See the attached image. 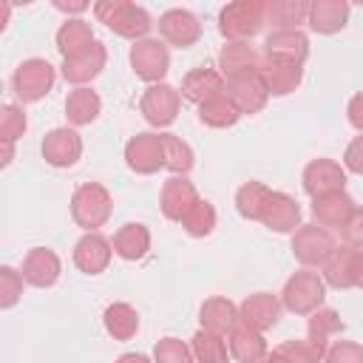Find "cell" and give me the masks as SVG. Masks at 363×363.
I'll return each mask as SVG.
<instances>
[{
    "instance_id": "cell-1",
    "label": "cell",
    "mask_w": 363,
    "mask_h": 363,
    "mask_svg": "<svg viewBox=\"0 0 363 363\" xmlns=\"http://www.w3.org/2000/svg\"><path fill=\"white\" fill-rule=\"evenodd\" d=\"M94 17L99 23H105L116 37H125L133 43L145 40L147 31L153 28L150 14L130 0H99V3H94Z\"/></svg>"
},
{
    "instance_id": "cell-2",
    "label": "cell",
    "mask_w": 363,
    "mask_h": 363,
    "mask_svg": "<svg viewBox=\"0 0 363 363\" xmlns=\"http://www.w3.org/2000/svg\"><path fill=\"white\" fill-rule=\"evenodd\" d=\"M267 26L264 0H235L218 11V31L227 43H250Z\"/></svg>"
},
{
    "instance_id": "cell-3",
    "label": "cell",
    "mask_w": 363,
    "mask_h": 363,
    "mask_svg": "<svg viewBox=\"0 0 363 363\" xmlns=\"http://www.w3.org/2000/svg\"><path fill=\"white\" fill-rule=\"evenodd\" d=\"M278 298H281V306L289 309L292 315H312L326 301V281L320 272L303 267L286 278Z\"/></svg>"
},
{
    "instance_id": "cell-4",
    "label": "cell",
    "mask_w": 363,
    "mask_h": 363,
    "mask_svg": "<svg viewBox=\"0 0 363 363\" xmlns=\"http://www.w3.org/2000/svg\"><path fill=\"white\" fill-rule=\"evenodd\" d=\"M113 213V199L105 184L99 182H85L74 190L71 196V218L77 227L85 233H96Z\"/></svg>"
},
{
    "instance_id": "cell-5",
    "label": "cell",
    "mask_w": 363,
    "mask_h": 363,
    "mask_svg": "<svg viewBox=\"0 0 363 363\" xmlns=\"http://www.w3.org/2000/svg\"><path fill=\"white\" fill-rule=\"evenodd\" d=\"M289 247H292V255L298 264H303L306 269H315L332 258V252L337 250V241H335L332 230H326L320 224H301L292 233Z\"/></svg>"
},
{
    "instance_id": "cell-6",
    "label": "cell",
    "mask_w": 363,
    "mask_h": 363,
    "mask_svg": "<svg viewBox=\"0 0 363 363\" xmlns=\"http://www.w3.org/2000/svg\"><path fill=\"white\" fill-rule=\"evenodd\" d=\"M54 82H57V71L43 57L23 60L11 77V88H14L20 102H40L45 94H51Z\"/></svg>"
},
{
    "instance_id": "cell-7",
    "label": "cell",
    "mask_w": 363,
    "mask_h": 363,
    "mask_svg": "<svg viewBox=\"0 0 363 363\" xmlns=\"http://www.w3.org/2000/svg\"><path fill=\"white\" fill-rule=\"evenodd\" d=\"M130 68L139 79L159 85L164 79V74L170 71V51L167 43L156 40V37H145L139 43L130 45Z\"/></svg>"
},
{
    "instance_id": "cell-8",
    "label": "cell",
    "mask_w": 363,
    "mask_h": 363,
    "mask_svg": "<svg viewBox=\"0 0 363 363\" xmlns=\"http://www.w3.org/2000/svg\"><path fill=\"white\" fill-rule=\"evenodd\" d=\"M139 111L145 116L147 125L153 128H167L176 122L179 111H182V94L179 88L159 82V85H147L142 99H139Z\"/></svg>"
},
{
    "instance_id": "cell-9",
    "label": "cell",
    "mask_w": 363,
    "mask_h": 363,
    "mask_svg": "<svg viewBox=\"0 0 363 363\" xmlns=\"http://www.w3.org/2000/svg\"><path fill=\"white\" fill-rule=\"evenodd\" d=\"M125 164L139 176H153L164 170V145L162 133L142 130L125 142Z\"/></svg>"
},
{
    "instance_id": "cell-10",
    "label": "cell",
    "mask_w": 363,
    "mask_h": 363,
    "mask_svg": "<svg viewBox=\"0 0 363 363\" xmlns=\"http://www.w3.org/2000/svg\"><path fill=\"white\" fill-rule=\"evenodd\" d=\"M159 34H162V43L167 45H176V48H190L199 43L201 37V23L193 11L187 9H167L162 17H159Z\"/></svg>"
},
{
    "instance_id": "cell-11",
    "label": "cell",
    "mask_w": 363,
    "mask_h": 363,
    "mask_svg": "<svg viewBox=\"0 0 363 363\" xmlns=\"http://www.w3.org/2000/svg\"><path fill=\"white\" fill-rule=\"evenodd\" d=\"M303 190L309 199L315 196H323V193H332V190H343L346 187V167L335 159H312L306 167H303Z\"/></svg>"
},
{
    "instance_id": "cell-12",
    "label": "cell",
    "mask_w": 363,
    "mask_h": 363,
    "mask_svg": "<svg viewBox=\"0 0 363 363\" xmlns=\"http://www.w3.org/2000/svg\"><path fill=\"white\" fill-rule=\"evenodd\" d=\"M224 94L233 99V105L241 111V116H252V113L264 111V105L269 99V94H267L258 71L255 74H241V77L224 79Z\"/></svg>"
},
{
    "instance_id": "cell-13",
    "label": "cell",
    "mask_w": 363,
    "mask_h": 363,
    "mask_svg": "<svg viewBox=\"0 0 363 363\" xmlns=\"http://www.w3.org/2000/svg\"><path fill=\"white\" fill-rule=\"evenodd\" d=\"M196 201H199V190H196V184L187 176H170L162 184L159 207H162V216L164 218L182 224V218L196 207Z\"/></svg>"
},
{
    "instance_id": "cell-14",
    "label": "cell",
    "mask_w": 363,
    "mask_h": 363,
    "mask_svg": "<svg viewBox=\"0 0 363 363\" xmlns=\"http://www.w3.org/2000/svg\"><path fill=\"white\" fill-rule=\"evenodd\" d=\"M264 57L267 60H281L292 65H303L309 57V37L301 28H284V31H269L264 40Z\"/></svg>"
},
{
    "instance_id": "cell-15",
    "label": "cell",
    "mask_w": 363,
    "mask_h": 363,
    "mask_svg": "<svg viewBox=\"0 0 363 363\" xmlns=\"http://www.w3.org/2000/svg\"><path fill=\"white\" fill-rule=\"evenodd\" d=\"M354 201L346 190H332V193H323V196H315L309 210H312V218L315 224L326 227V230H343L349 216L354 213Z\"/></svg>"
},
{
    "instance_id": "cell-16",
    "label": "cell",
    "mask_w": 363,
    "mask_h": 363,
    "mask_svg": "<svg viewBox=\"0 0 363 363\" xmlns=\"http://www.w3.org/2000/svg\"><path fill=\"white\" fill-rule=\"evenodd\" d=\"M113 258V244L102 233H85L74 244V267L85 275H99Z\"/></svg>"
},
{
    "instance_id": "cell-17",
    "label": "cell",
    "mask_w": 363,
    "mask_h": 363,
    "mask_svg": "<svg viewBox=\"0 0 363 363\" xmlns=\"http://www.w3.org/2000/svg\"><path fill=\"white\" fill-rule=\"evenodd\" d=\"M281 298L272 292H252L238 303V318L255 332H267L278 323L281 318Z\"/></svg>"
},
{
    "instance_id": "cell-18",
    "label": "cell",
    "mask_w": 363,
    "mask_h": 363,
    "mask_svg": "<svg viewBox=\"0 0 363 363\" xmlns=\"http://www.w3.org/2000/svg\"><path fill=\"white\" fill-rule=\"evenodd\" d=\"M105 62H108V48L96 40L85 54H79V57H74V60H62L60 74H62V79L71 82L74 88H85L88 82H94V79L102 74Z\"/></svg>"
},
{
    "instance_id": "cell-19",
    "label": "cell",
    "mask_w": 363,
    "mask_h": 363,
    "mask_svg": "<svg viewBox=\"0 0 363 363\" xmlns=\"http://www.w3.org/2000/svg\"><path fill=\"white\" fill-rule=\"evenodd\" d=\"M82 156V139L74 128H54L43 139V159L51 167H74Z\"/></svg>"
},
{
    "instance_id": "cell-20",
    "label": "cell",
    "mask_w": 363,
    "mask_h": 363,
    "mask_svg": "<svg viewBox=\"0 0 363 363\" xmlns=\"http://www.w3.org/2000/svg\"><path fill=\"white\" fill-rule=\"evenodd\" d=\"M23 278L28 286H37V289H48L60 281V272H62V264H60V255L48 247H34L26 252L23 258Z\"/></svg>"
},
{
    "instance_id": "cell-21",
    "label": "cell",
    "mask_w": 363,
    "mask_h": 363,
    "mask_svg": "<svg viewBox=\"0 0 363 363\" xmlns=\"http://www.w3.org/2000/svg\"><path fill=\"white\" fill-rule=\"evenodd\" d=\"M261 224L272 233H295L303 221H301V204L281 190H272L267 199V207L261 213Z\"/></svg>"
},
{
    "instance_id": "cell-22",
    "label": "cell",
    "mask_w": 363,
    "mask_h": 363,
    "mask_svg": "<svg viewBox=\"0 0 363 363\" xmlns=\"http://www.w3.org/2000/svg\"><path fill=\"white\" fill-rule=\"evenodd\" d=\"M258 77L267 88L269 96H289L292 91L301 88L303 82V65H292V62H281V60H261Z\"/></svg>"
},
{
    "instance_id": "cell-23",
    "label": "cell",
    "mask_w": 363,
    "mask_h": 363,
    "mask_svg": "<svg viewBox=\"0 0 363 363\" xmlns=\"http://www.w3.org/2000/svg\"><path fill=\"white\" fill-rule=\"evenodd\" d=\"M349 11H352V6L346 0H312L306 23L315 34H337L346 28Z\"/></svg>"
},
{
    "instance_id": "cell-24",
    "label": "cell",
    "mask_w": 363,
    "mask_h": 363,
    "mask_svg": "<svg viewBox=\"0 0 363 363\" xmlns=\"http://www.w3.org/2000/svg\"><path fill=\"white\" fill-rule=\"evenodd\" d=\"M238 320H241L238 318V306L224 295H213L199 306V323L207 332H216V335L227 337L238 326Z\"/></svg>"
},
{
    "instance_id": "cell-25",
    "label": "cell",
    "mask_w": 363,
    "mask_h": 363,
    "mask_svg": "<svg viewBox=\"0 0 363 363\" xmlns=\"http://www.w3.org/2000/svg\"><path fill=\"white\" fill-rule=\"evenodd\" d=\"M343 332V320L337 315V309L332 306H320L312 315H306V343L315 349V354L323 360L326 349H329V337Z\"/></svg>"
},
{
    "instance_id": "cell-26",
    "label": "cell",
    "mask_w": 363,
    "mask_h": 363,
    "mask_svg": "<svg viewBox=\"0 0 363 363\" xmlns=\"http://www.w3.org/2000/svg\"><path fill=\"white\" fill-rule=\"evenodd\" d=\"M261 54L250 43H224L218 51V74L224 79L241 77V74H255L261 68Z\"/></svg>"
},
{
    "instance_id": "cell-27",
    "label": "cell",
    "mask_w": 363,
    "mask_h": 363,
    "mask_svg": "<svg viewBox=\"0 0 363 363\" xmlns=\"http://www.w3.org/2000/svg\"><path fill=\"white\" fill-rule=\"evenodd\" d=\"M179 94L193 105H204L207 99L224 94V77L216 68H193L182 77Z\"/></svg>"
},
{
    "instance_id": "cell-28",
    "label": "cell",
    "mask_w": 363,
    "mask_h": 363,
    "mask_svg": "<svg viewBox=\"0 0 363 363\" xmlns=\"http://www.w3.org/2000/svg\"><path fill=\"white\" fill-rule=\"evenodd\" d=\"M227 349H230V357L238 360V363H261L269 354L267 340H264V332H255V329H250L241 320L227 335Z\"/></svg>"
},
{
    "instance_id": "cell-29",
    "label": "cell",
    "mask_w": 363,
    "mask_h": 363,
    "mask_svg": "<svg viewBox=\"0 0 363 363\" xmlns=\"http://www.w3.org/2000/svg\"><path fill=\"white\" fill-rule=\"evenodd\" d=\"M94 43H96V37L91 31V23H85L82 17H68L57 28V51L62 54V60H74V57L85 54Z\"/></svg>"
},
{
    "instance_id": "cell-30",
    "label": "cell",
    "mask_w": 363,
    "mask_h": 363,
    "mask_svg": "<svg viewBox=\"0 0 363 363\" xmlns=\"http://www.w3.org/2000/svg\"><path fill=\"white\" fill-rule=\"evenodd\" d=\"M111 244H113V255H119L122 261H139L150 250V230L139 221H128L116 230Z\"/></svg>"
},
{
    "instance_id": "cell-31",
    "label": "cell",
    "mask_w": 363,
    "mask_h": 363,
    "mask_svg": "<svg viewBox=\"0 0 363 363\" xmlns=\"http://www.w3.org/2000/svg\"><path fill=\"white\" fill-rule=\"evenodd\" d=\"M102 113V99L94 88H74L68 91L65 96V116L74 128H82V125H91L96 116Z\"/></svg>"
},
{
    "instance_id": "cell-32",
    "label": "cell",
    "mask_w": 363,
    "mask_h": 363,
    "mask_svg": "<svg viewBox=\"0 0 363 363\" xmlns=\"http://www.w3.org/2000/svg\"><path fill=\"white\" fill-rule=\"evenodd\" d=\"M102 326L113 340H130L139 332V312L130 303L116 301L102 312Z\"/></svg>"
},
{
    "instance_id": "cell-33",
    "label": "cell",
    "mask_w": 363,
    "mask_h": 363,
    "mask_svg": "<svg viewBox=\"0 0 363 363\" xmlns=\"http://www.w3.org/2000/svg\"><path fill=\"white\" fill-rule=\"evenodd\" d=\"M309 17V3L306 0H269L267 3V23L272 31L284 28H298Z\"/></svg>"
},
{
    "instance_id": "cell-34",
    "label": "cell",
    "mask_w": 363,
    "mask_h": 363,
    "mask_svg": "<svg viewBox=\"0 0 363 363\" xmlns=\"http://www.w3.org/2000/svg\"><path fill=\"white\" fill-rule=\"evenodd\" d=\"M199 119L207 128H233L241 119V111L233 105V99L227 94H218L213 99H207L204 105H199Z\"/></svg>"
},
{
    "instance_id": "cell-35",
    "label": "cell",
    "mask_w": 363,
    "mask_h": 363,
    "mask_svg": "<svg viewBox=\"0 0 363 363\" xmlns=\"http://www.w3.org/2000/svg\"><path fill=\"white\" fill-rule=\"evenodd\" d=\"M269 187L261 184V182H244L238 190H235V210L241 218L247 221H261V213L267 207V199H269Z\"/></svg>"
},
{
    "instance_id": "cell-36",
    "label": "cell",
    "mask_w": 363,
    "mask_h": 363,
    "mask_svg": "<svg viewBox=\"0 0 363 363\" xmlns=\"http://www.w3.org/2000/svg\"><path fill=\"white\" fill-rule=\"evenodd\" d=\"M190 349H193L196 363H227L230 360L227 337L216 335V332H207V329H199L190 337Z\"/></svg>"
},
{
    "instance_id": "cell-37",
    "label": "cell",
    "mask_w": 363,
    "mask_h": 363,
    "mask_svg": "<svg viewBox=\"0 0 363 363\" xmlns=\"http://www.w3.org/2000/svg\"><path fill=\"white\" fill-rule=\"evenodd\" d=\"M352 247H346V244H340L335 252H332V258L320 267L323 272V281H326V286H332V289H354V284H352Z\"/></svg>"
},
{
    "instance_id": "cell-38",
    "label": "cell",
    "mask_w": 363,
    "mask_h": 363,
    "mask_svg": "<svg viewBox=\"0 0 363 363\" xmlns=\"http://www.w3.org/2000/svg\"><path fill=\"white\" fill-rule=\"evenodd\" d=\"M162 145H164V170H170L173 176H187L196 164L193 147L176 133H162Z\"/></svg>"
},
{
    "instance_id": "cell-39",
    "label": "cell",
    "mask_w": 363,
    "mask_h": 363,
    "mask_svg": "<svg viewBox=\"0 0 363 363\" xmlns=\"http://www.w3.org/2000/svg\"><path fill=\"white\" fill-rule=\"evenodd\" d=\"M182 227H184V233L193 235V238H207V235L216 230V207H213L210 201L199 199L196 207L182 218Z\"/></svg>"
},
{
    "instance_id": "cell-40",
    "label": "cell",
    "mask_w": 363,
    "mask_h": 363,
    "mask_svg": "<svg viewBox=\"0 0 363 363\" xmlns=\"http://www.w3.org/2000/svg\"><path fill=\"white\" fill-rule=\"evenodd\" d=\"M269 357L275 363H320V357L306 340H284L269 352Z\"/></svg>"
},
{
    "instance_id": "cell-41",
    "label": "cell",
    "mask_w": 363,
    "mask_h": 363,
    "mask_svg": "<svg viewBox=\"0 0 363 363\" xmlns=\"http://www.w3.org/2000/svg\"><path fill=\"white\" fill-rule=\"evenodd\" d=\"M193 349L179 337H162L153 346V363H193Z\"/></svg>"
},
{
    "instance_id": "cell-42",
    "label": "cell",
    "mask_w": 363,
    "mask_h": 363,
    "mask_svg": "<svg viewBox=\"0 0 363 363\" xmlns=\"http://www.w3.org/2000/svg\"><path fill=\"white\" fill-rule=\"evenodd\" d=\"M28 128L26 111L20 105H3L0 111V142H17Z\"/></svg>"
},
{
    "instance_id": "cell-43",
    "label": "cell",
    "mask_w": 363,
    "mask_h": 363,
    "mask_svg": "<svg viewBox=\"0 0 363 363\" xmlns=\"http://www.w3.org/2000/svg\"><path fill=\"white\" fill-rule=\"evenodd\" d=\"M26 278L14 267H0V309H11L23 295Z\"/></svg>"
},
{
    "instance_id": "cell-44",
    "label": "cell",
    "mask_w": 363,
    "mask_h": 363,
    "mask_svg": "<svg viewBox=\"0 0 363 363\" xmlns=\"http://www.w3.org/2000/svg\"><path fill=\"white\" fill-rule=\"evenodd\" d=\"M323 363H363V346L354 340H332Z\"/></svg>"
},
{
    "instance_id": "cell-45",
    "label": "cell",
    "mask_w": 363,
    "mask_h": 363,
    "mask_svg": "<svg viewBox=\"0 0 363 363\" xmlns=\"http://www.w3.org/2000/svg\"><path fill=\"white\" fill-rule=\"evenodd\" d=\"M340 233H343V244L346 247L363 250V207L360 204L354 207V213L349 216V221H346V227Z\"/></svg>"
},
{
    "instance_id": "cell-46",
    "label": "cell",
    "mask_w": 363,
    "mask_h": 363,
    "mask_svg": "<svg viewBox=\"0 0 363 363\" xmlns=\"http://www.w3.org/2000/svg\"><path fill=\"white\" fill-rule=\"evenodd\" d=\"M343 167H346L349 173L363 176V133L354 136V139L346 145V150H343Z\"/></svg>"
},
{
    "instance_id": "cell-47",
    "label": "cell",
    "mask_w": 363,
    "mask_h": 363,
    "mask_svg": "<svg viewBox=\"0 0 363 363\" xmlns=\"http://www.w3.org/2000/svg\"><path fill=\"white\" fill-rule=\"evenodd\" d=\"M346 119H349V125H352L357 133H363V91H357V94L349 99V105H346Z\"/></svg>"
},
{
    "instance_id": "cell-48",
    "label": "cell",
    "mask_w": 363,
    "mask_h": 363,
    "mask_svg": "<svg viewBox=\"0 0 363 363\" xmlns=\"http://www.w3.org/2000/svg\"><path fill=\"white\" fill-rule=\"evenodd\" d=\"M354 250V247H352ZM352 284L357 289H363V250H354L352 252Z\"/></svg>"
},
{
    "instance_id": "cell-49",
    "label": "cell",
    "mask_w": 363,
    "mask_h": 363,
    "mask_svg": "<svg viewBox=\"0 0 363 363\" xmlns=\"http://www.w3.org/2000/svg\"><path fill=\"white\" fill-rule=\"evenodd\" d=\"M113 363H153L147 354H142V352H125V354H119Z\"/></svg>"
},
{
    "instance_id": "cell-50",
    "label": "cell",
    "mask_w": 363,
    "mask_h": 363,
    "mask_svg": "<svg viewBox=\"0 0 363 363\" xmlns=\"http://www.w3.org/2000/svg\"><path fill=\"white\" fill-rule=\"evenodd\" d=\"M54 9L68 11V14H79V11H85V9H88V3H62V0H57V3H54Z\"/></svg>"
},
{
    "instance_id": "cell-51",
    "label": "cell",
    "mask_w": 363,
    "mask_h": 363,
    "mask_svg": "<svg viewBox=\"0 0 363 363\" xmlns=\"http://www.w3.org/2000/svg\"><path fill=\"white\" fill-rule=\"evenodd\" d=\"M11 156H14V142H3V167H9L11 164Z\"/></svg>"
}]
</instances>
